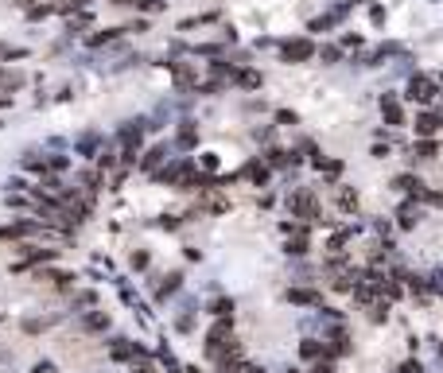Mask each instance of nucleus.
I'll return each mask as SVG.
<instances>
[{
  "mask_svg": "<svg viewBox=\"0 0 443 373\" xmlns=\"http://www.w3.org/2000/svg\"><path fill=\"white\" fill-rule=\"evenodd\" d=\"M288 210H292V218H300V222H319V198H315L307 187H300V191L288 194Z\"/></svg>",
  "mask_w": 443,
  "mask_h": 373,
  "instance_id": "1",
  "label": "nucleus"
},
{
  "mask_svg": "<svg viewBox=\"0 0 443 373\" xmlns=\"http://www.w3.org/2000/svg\"><path fill=\"white\" fill-rule=\"evenodd\" d=\"M440 97V86H435V78H428V74H416L412 82H408V101H416V105H431Z\"/></svg>",
  "mask_w": 443,
  "mask_h": 373,
  "instance_id": "2",
  "label": "nucleus"
},
{
  "mask_svg": "<svg viewBox=\"0 0 443 373\" xmlns=\"http://www.w3.org/2000/svg\"><path fill=\"white\" fill-rule=\"evenodd\" d=\"M284 249L288 257H303L307 253V226H292V222H284Z\"/></svg>",
  "mask_w": 443,
  "mask_h": 373,
  "instance_id": "3",
  "label": "nucleus"
},
{
  "mask_svg": "<svg viewBox=\"0 0 443 373\" xmlns=\"http://www.w3.org/2000/svg\"><path fill=\"white\" fill-rule=\"evenodd\" d=\"M312 55H315L312 39H296V43H284V47H280V59L284 62H307Z\"/></svg>",
  "mask_w": 443,
  "mask_h": 373,
  "instance_id": "4",
  "label": "nucleus"
},
{
  "mask_svg": "<svg viewBox=\"0 0 443 373\" xmlns=\"http://www.w3.org/2000/svg\"><path fill=\"white\" fill-rule=\"evenodd\" d=\"M284 300L296 303V307H323V292H315V288H288Z\"/></svg>",
  "mask_w": 443,
  "mask_h": 373,
  "instance_id": "5",
  "label": "nucleus"
},
{
  "mask_svg": "<svg viewBox=\"0 0 443 373\" xmlns=\"http://www.w3.org/2000/svg\"><path fill=\"white\" fill-rule=\"evenodd\" d=\"M323 342H327V358H331V361L342 358V354H350V335L342 331V326H335V331H331Z\"/></svg>",
  "mask_w": 443,
  "mask_h": 373,
  "instance_id": "6",
  "label": "nucleus"
},
{
  "mask_svg": "<svg viewBox=\"0 0 443 373\" xmlns=\"http://www.w3.org/2000/svg\"><path fill=\"white\" fill-rule=\"evenodd\" d=\"M381 117L389 120V125H405V105H401L393 94H385L381 97Z\"/></svg>",
  "mask_w": 443,
  "mask_h": 373,
  "instance_id": "7",
  "label": "nucleus"
},
{
  "mask_svg": "<svg viewBox=\"0 0 443 373\" xmlns=\"http://www.w3.org/2000/svg\"><path fill=\"white\" fill-rule=\"evenodd\" d=\"M440 129H443V120L435 117V113H420V117H416V136H420V140H428V136H435Z\"/></svg>",
  "mask_w": 443,
  "mask_h": 373,
  "instance_id": "8",
  "label": "nucleus"
},
{
  "mask_svg": "<svg viewBox=\"0 0 443 373\" xmlns=\"http://www.w3.org/2000/svg\"><path fill=\"white\" fill-rule=\"evenodd\" d=\"M300 354L307 361H319V358H327V342H319V338H303L300 342Z\"/></svg>",
  "mask_w": 443,
  "mask_h": 373,
  "instance_id": "9",
  "label": "nucleus"
},
{
  "mask_svg": "<svg viewBox=\"0 0 443 373\" xmlns=\"http://www.w3.org/2000/svg\"><path fill=\"white\" fill-rule=\"evenodd\" d=\"M416 222H420L416 206H412V203H405V206H401V214H396V226H401V229H416Z\"/></svg>",
  "mask_w": 443,
  "mask_h": 373,
  "instance_id": "10",
  "label": "nucleus"
},
{
  "mask_svg": "<svg viewBox=\"0 0 443 373\" xmlns=\"http://www.w3.org/2000/svg\"><path fill=\"white\" fill-rule=\"evenodd\" d=\"M338 206H342L346 214H354V210H358V191H350V187H342V191H338Z\"/></svg>",
  "mask_w": 443,
  "mask_h": 373,
  "instance_id": "11",
  "label": "nucleus"
},
{
  "mask_svg": "<svg viewBox=\"0 0 443 373\" xmlns=\"http://www.w3.org/2000/svg\"><path fill=\"white\" fill-rule=\"evenodd\" d=\"M412 156L431 159V156H435V144H431V140H420V144H412Z\"/></svg>",
  "mask_w": 443,
  "mask_h": 373,
  "instance_id": "12",
  "label": "nucleus"
},
{
  "mask_svg": "<svg viewBox=\"0 0 443 373\" xmlns=\"http://www.w3.org/2000/svg\"><path fill=\"white\" fill-rule=\"evenodd\" d=\"M249 179L264 183V179H268V168H264V164H249Z\"/></svg>",
  "mask_w": 443,
  "mask_h": 373,
  "instance_id": "13",
  "label": "nucleus"
},
{
  "mask_svg": "<svg viewBox=\"0 0 443 373\" xmlns=\"http://www.w3.org/2000/svg\"><path fill=\"white\" fill-rule=\"evenodd\" d=\"M312 373H335V361H331V358H319V361L312 365Z\"/></svg>",
  "mask_w": 443,
  "mask_h": 373,
  "instance_id": "14",
  "label": "nucleus"
},
{
  "mask_svg": "<svg viewBox=\"0 0 443 373\" xmlns=\"http://www.w3.org/2000/svg\"><path fill=\"white\" fill-rule=\"evenodd\" d=\"M342 245H346V233H335V237H331V245H327V249H331V253H342Z\"/></svg>",
  "mask_w": 443,
  "mask_h": 373,
  "instance_id": "15",
  "label": "nucleus"
},
{
  "mask_svg": "<svg viewBox=\"0 0 443 373\" xmlns=\"http://www.w3.org/2000/svg\"><path fill=\"white\" fill-rule=\"evenodd\" d=\"M401 373H424V370H420V361H405V365H401Z\"/></svg>",
  "mask_w": 443,
  "mask_h": 373,
  "instance_id": "16",
  "label": "nucleus"
},
{
  "mask_svg": "<svg viewBox=\"0 0 443 373\" xmlns=\"http://www.w3.org/2000/svg\"><path fill=\"white\" fill-rule=\"evenodd\" d=\"M431 288H435V292H443V272H435V276H431Z\"/></svg>",
  "mask_w": 443,
  "mask_h": 373,
  "instance_id": "17",
  "label": "nucleus"
},
{
  "mask_svg": "<svg viewBox=\"0 0 443 373\" xmlns=\"http://www.w3.org/2000/svg\"><path fill=\"white\" fill-rule=\"evenodd\" d=\"M440 361H443V346H440Z\"/></svg>",
  "mask_w": 443,
  "mask_h": 373,
  "instance_id": "18",
  "label": "nucleus"
},
{
  "mask_svg": "<svg viewBox=\"0 0 443 373\" xmlns=\"http://www.w3.org/2000/svg\"><path fill=\"white\" fill-rule=\"evenodd\" d=\"M288 373H300V370H288Z\"/></svg>",
  "mask_w": 443,
  "mask_h": 373,
  "instance_id": "19",
  "label": "nucleus"
}]
</instances>
